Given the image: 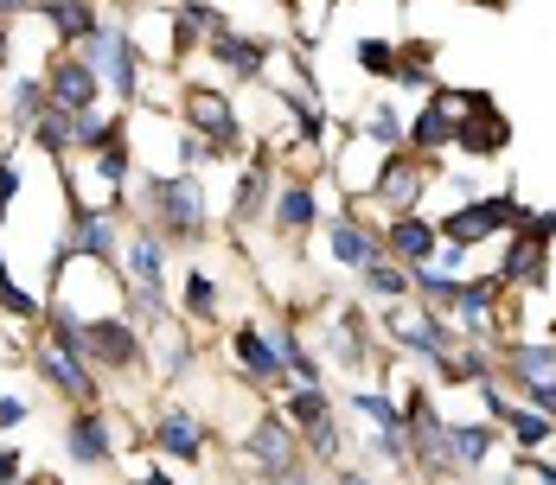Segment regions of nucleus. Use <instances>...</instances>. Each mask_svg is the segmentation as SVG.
Masks as SVG:
<instances>
[{
	"mask_svg": "<svg viewBox=\"0 0 556 485\" xmlns=\"http://www.w3.org/2000/svg\"><path fill=\"white\" fill-rule=\"evenodd\" d=\"M97 173H103V179H128V148H122V141H103V154H97Z\"/></svg>",
	"mask_w": 556,
	"mask_h": 485,
	"instance_id": "72a5a7b5",
	"label": "nucleus"
},
{
	"mask_svg": "<svg viewBox=\"0 0 556 485\" xmlns=\"http://www.w3.org/2000/svg\"><path fill=\"white\" fill-rule=\"evenodd\" d=\"M371 135H378L384 148H396V135H403V128H396V115H390V109H378V115H371Z\"/></svg>",
	"mask_w": 556,
	"mask_h": 485,
	"instance_id": "c9c22d12",
	"label": "nucleus"
},
{
	"mask_svg": "<svg viewBox=\"0 0 556 485\" xmlns=\"http://www.w3.org/2000/svg\"><path fill=\"white\" fill-rule=\"evenodd\" d=\"M480 7H493V13H500V7H511V0H480Z\"/></svg>",
	"mask_w": 556,
	"mask_h": 485,
	"instance_id": "c03bdc74",
	"label": "nucleus"
},
{
	"mask_svg": "<svg viewBox=\"0 0 556 485\" xmlns=\"http://www.w3.org/2000/svg\"><path fill=\"white\" fill-rule=\"evenodd\" d=\"M84 352H97V358H110L115 371H128L135 358H141V345H135V332L122 320H97V326H84Z\"/></svg>",
	"mask_w": 556,
	"mask_h": 485,
	"instance_id": "1a4fd4ad",
	"label": "nucleus"
},
{
	"mask_svg": "<svg viewBox=\"0 0 556 485\" xmlns=\"http://www.w3.org/2000/svg\"><path fill=\"white\" fill-rule=\"evenodd\" d=\"M390 250H396V256H403V263H416V269H422V263H435V224H422V217H396V224H390Z\"/></svg>",
	"mask_w": 556,
	"mask_h": 485,
	"instance_id": "ddd939ff",
	"label": "nucleus"
},
{
	"mask_svg": "<svg viewBox=\"0 0 556 485\" xmlns=\"http://www.w3.org/2000/svg\"><path fill=\"white\" fill-rule=\"evenodd\" d=\"M263 199H269V166L256 161L243 179H237V217L250 224V217H263Z\"/></svg>",
	"mask_w": 556,
	"mask_h": 485,
	"instance_id": "5701e85b",
	"label": "nucleus"
},
{
	"mask_svg": "<svg viewBox=\"0 0 556 485\" xmlns=\"http://www.w3.org/2000/svg\"><path fill=\"white\" fill-rule=\"evenodd\" d=\"M46 20H52L64 39H90V33H97V13H90L84 0H52V7H46Z\"/></svg>",
	"mask_w": 556,
	"mask_h": 485,
	"instance_id": "4be33fe9",
	"label": "nucleus"
},
{
	"mask_svg": "<svg viewBox=\"0 0 556 485\" xmlns=\"http://www.w3.org/2000/svg\"><path fill=\"white\" fill-rule=\"evenodd\" d=\"M333 256L345 263V269H371V263H378V243H371L352 217H339L333 224Z\"/></svg>",
	"mask_w": 556,
	"mask_h": 485,
	"instance_id": "6ab92c4d",
	"label": "nucleus"
},
{
	"mask_svg": "<svg viewBox=\"0 0 556 485\" xmlns=\"http://www.w3.org/2000/svg\"><path fill=\"white\" fill-rule=\"evenodd\" d=\"M135 485H173L167 473H148V480H135Z\"/></svg>",
	"mask_w": 556,
	"mask_h": 485,
	"instance_id": "a19ab883",
	"label": "nucleus"
},
{
	"mask_svg": "<svg viewBox=\"0 0 556 485\" xmlns=\"http://www.w3.org/2000/svg\"><path fill=\"white\" fill-rule=\"evenodd\" d=\"M500 288H505L500 275H486V281H460L447 307H454V314H460V320H467V326H486V314L500 307Z\"/></svg>",
	"mask_w": 556,
	"mask_h": 485,
	"instance_id": "dca6fc26",
	"label": "nucleus"
},
{
	"mask_svg": "<svg viewBox=\"0 0 556 485\" xmlns=\"http://www.w3.org/2000/svg\"><path fill=\"white\" fill-rule=\"evenodd\" d=\"M384 199H396V205H409V199H416V173L403 166V154L384 161Z\"/></svg>",
	"mask_w": 556,
	"mask_h": 485,
	"instance_id": "c756f323",
	"label": "nucleus"
},
{
	"mask_svg": "<svg viewBox=\"0 0 556 485\" xmlns=\"http://www.w3.org/2000/svg\"><path fill=\"white\" fill-rule=\"evenodd\" d=\"M154 447H167V454H179V460H199V454H205V429H199V416H192V409H173V416H161Z\"/></svg>",
	"mask_w": 556,
	"mask_h": 485,
	"instance_id": "9b49d317",
	"label": "nucleus"
},
{
	"mask_svg": "<svg viewBox=\"0 0 556 485\" xmlns=\"http://www.w3.org/2000/svg\"><path fill=\"white\" fill-rule=\"evenodd\" d=\"M505 224H525V205L505 192V199H480V205H467V212H447L442 217V237L447 243H480V237H493V230H505Z\"/></svg>",
	"mask_w": 556,
	"mask_h": 485,
	"instance_id": "f03ea898",
	"label": "nucleus"
},
{
	"mask_svg": "<svg viewBox=\"0 0 556 485\" xmlns=\"http://www.w3.org/2000/svg\"><path fill=\"white\" fill-rule=\"evenodd\" d=\"M186 307H192L199 320H212V307H218V288H212V281H205L199 269L186 275Z\"/></svg>",
	"mask_w": 556,
	"mask_h": 485,
	"instance_id": "7c9ffc66",
	"label": "nucleus"
},
{
	"mask_svg": "<svg viewBox=\"0 0 556 485\" xmlns=\"http://www.w3.org/2000/svg\"><path fill=\"white\" fill-rule=\"evenodd\" d=\"M352 409H358V416H365L378 434H396V429H403V409H396L390 396H352Z\"/></svg>",
	"mask_w": 556,
	"mask_h": 485,
	"instance_id": "bb28decb",
	"label": "nucleus"
},
{
	"mask_svg": "<svg viewBox=\"0 0 556 485\" xmlns=\"http://www.w3.org/2000/svg\"><path fill=\"white\" fill-rule=\"evenodd\" d=\"M505 371L525 383L531 396L538 390H556V345H511L505 352Z\"/></svg>",
	"mask_w": 556,
	"mask_h": 485,
	"instance_id": "6e6552de",
	"label": "nucleus"
},
{
	"mask_svg": "<svg viewBox=\"0 0 556 485\" xmlns=\"http://www.w3.org/2000/svg\"><path fill=\"white\" fill-rule=\"evenodd\" d=\"M46 90L58 97V109H90V103H97V71H90V58H71V64H58Z\"/></svg>",
	"mask_w": 556,
	"mask_h": 485,
	"instance_id": "9d476101",
	"label": "nucleus"
},
{
	"mask_svg": "<svg viewBox=\"0 0 556 485\" xmlns=\"http://www.w3.org/2000/svg\"><path fill=\"white\" fill-rule=\"evenodd\" d=\"M71 454H77V467H103V460H110V429H103V416H77V422H71Z\"/></svg>",
	"mask_w": 556,
	"mask_h": 485,
	"instance_id": "a211bd4d",
	"label": "nucleus"
},
{
	"mask_svg": "<svg viewBox=\"0 0 556 485\" xmlns=\"http://www.w3.org/2000/svg\"><path fill=\"white\" fill-rule=\"evenodd\" d=\"M500 281H544V237L531 230V224H518V243H511V256H505V269H500Z\"/></svg>",
	"mask_w": 556,
	"mask_h": 485,
	"instance_id": "2eb2a0df",
	"label": "nucleus"
},
{
	"mask_svg": "<svg viewBox=\"0 0 556 485\" xmlns=\"http://www.w3.org/2000/svg\"><path fill=\"white\" fill-rule=\"evenodd\" d=\"M26 422V403L20 396H0V429H20Z\"/></svg>",
	"mask_w": 556,
	"mask_h": 485,
	"instance_id": "4c0bfd02",
	"label": "nucleus"
},
{
	"mask_svg": "<svg viewBox=\"0 0 556 485\" xmlns=\"http://www.w3.org/2000/svg\"><path fill=\"white\" fill-rule=\"evenodd\" d=\"M505 422H511V434H518L525 447H538V441H551V434H556V422H551V416H538V409H511Z\"/></svg>",
	"mask_w": 556,
	"mask_h": 485,
	"instance_id": "cd10ccee",
	"label": "nucleus"
},
{
	"mask_svg": "<svg viewBox=\"0 0 556 485\" xmlns=\"http://www.w3.org/2000/svg\"><path fill=\"white\" fill-rule=\"evenodd\" d=\"M128 269H135V281H141V288H161V237H135Z\"/></svg>",
	"mask_w": 556,
	"mask_h": 485,
	"instance_id": "a878e982",
	"label": "nucleus"
},
{
	"mask_svg": "<svg viewBox=\"0 0 556 485\" xmlns=\"http://www.w3.org/2000/svg\"><path fill=\"white\" fill-rule=\"evenodd\" d=\"M243 447H250V460H263V473H288V467H301V460H294V441H288V416L256 422Z\"/></svg>",
	"mask_w": 556,
	"mask_h": 485,
	"instance_id": "0eeeda50",
	"label": "nucleus"
},
{
	"mask_svg": "<svg viewBox=\"0 0 556 485\" xmlns=\"http://www.w3.org/2000/svg\"><path fill=\"white\" fill-rule=\"evenodd\" d=\"M33 485H52V480H33Z\"/></svg>",
	"mask_w": 556,
	"mask_h": 485,
	"instance_id": "49530a36",
	"label": "nucleus"
},
{
	"mask_svg": "<svg viewBox=\"0 0 556 485\" xmlns=\"http://www.w3.org/2000/svg\"><path fill=\"white\" fill-rule=\"evenodd\" d=\"M71 115H77V109H46V115L33 122V135H39L46 154H64V148H71Z\"/></svg>",
	"mask_w": 556,
	"mask_h": 485,
	"instance_id": "393cba45",
	"label": "nucleus"
},
{
	"mask_svg": "<svg viewBox=\"0 0 556 485\" xmlns=\"http://www.w3.org/2000/svg\"><path fill=\"white\" fill-rule=\"evenodd\" d=\"M90 71L110 84L115 97H135V46L122 33H110V26L90 33Z\"/></svg>",
	"mask_w": 556,
	"mask_h": 485,
	"instance_id": "7ed1b4c3",
	"label": "nucleus"
},
{
	"mask_svg": "<svg viewBox=\"0 0 556 485\" xmlns=\"http://www.w3.org/2000/svg\"><path fill=\"white\" fill-rule=\"evenodd\" d=\"M39 103H46V84H20L13 90V115L20 122H39Z\"/></svg>",
	"mask_w": 556,
	"mask_h": 485,
	"instance_id": "f704fd0d",
	"label": "nucleus"
},
{
	"mask_svg": "<svg viewBox=\"0 0 556 485\" xmlns=\"http://www.w3.org/2000/svg\"><path fill=\"white\" fill-rule=\"evenodd\" d=\"M13 192H20V173H13V161H0V217L13 205Z\"/></svg>",
	"mask_w": 556,
	"mask_h": 485,
	"instance_id": "e433bc0d",
	"label": "nucleus"
},
{
	"mask_svg": "<svg viewBox=\"0 0 556 485\" xmlns=\"http://www.w3.org/2000/svg\"><path fill=\"white\" fill-rule=\"evenodd\" d=\"M365 288H371V294H390V301H403V294H409V275L390 269V263H371V269H365Z\"/></svg>",
	"mask_w": 556,
	"mask_h": 485,
	"instance_id": "c85d7f7f",
	"label": "nucleus"
},
{
	"mask_svg": "<svg viewBox=\"0 0 556 485\" xmlns=\"http://www.w3.org/2000/svg\"><path fill=\"white\" fill-rule=\"evenodd\" d=\"M39 371L64 390V396H77V403H90L97 396V378L84 371V358H77V345H64V339H52V345H39Z\"/></svg>",
	"mask_w": 556,
	"mask_h": 485,
	"instance_id": "423d86ee",
	"label": "nucleus"
},
{
	"mask_svg": "<svg viewBox=\"0 0 556 485\" xmlns=\"http://www.w3.org/2000/svg\"><path fill=\"white\" fill-rule=\"evenodd\" d=\"M0 307H7L13 320H33V294H26V288H13V275H7V256H0Z\"/></svg>",
	"mask_w": 556,
	"mask_h": 485,
	"instance_id": "2f4dec72",
	"label": "nucleus"
},
{
	"mask_svg": "<svg viewBox=\"0 0 556 485\" xmlns=\"http://www.w3.org/2000/svg\"><path fill=\"white\" fill-rule=\"evenodd\" d=\"M230 345H237V365H243V378L269 383V378L281 371V352L263 339V332H256V326H237V339H230Z\"/></svg>",
	"mask_w": 556,
	"mask_h": 485,
	"instance_id": "f8f14e48",
	"label": "nucleus"
},
{
	"mask_svg": "<svg viewBox=\"0 0 556 485\" xmlns=\"http://www.w3.org/2000/svg\"><path fill=\"white\" fill-rule=\"evenodd\" d=\"M358 64H365L371 77H396V52H390L384 39H365V46H358Z\"/></svg>",
	"mask_w": 556,
	"mask_h": 485,
	"instance_id": "473e14b6",
	"label": "nucleus"
},
{
	"mask_svg": "<svg viewBox=\"0 0 556 485\" xmlns=\"http://www.w3.org/2000/svg\"><path fill=\"white\" fill-rule=\"evenodd\" d=\"M212 58H224L237 77H256V71H263V46H256V39H230L224 26L212 33Z\"/></svg>",
	"mask_w": 556,
	"mask_h": 485,
	"instance_id": "aec40b11",
	"label": "nucleus"
},
{
	"mask_svg": "<svg viewBox=\"0 0 556 485\" xmlns=\"http://www.w3.org/2000/svg\"><path fill=\"white\" fill-rule=\"evenodd\" d=\"M276 224L281 230H307V224H314V192H307V186H288L276 199Z\"/></svg>",
	"mask_w": 556,
	"mask_h": 485,
	"instance_id": "b1692460",
	"label": "nucleus"
},
{
	"mask_svg": "<svg viewBox=\"0 0 556 485\" xmlns=\"http://www.w3.org/2000/svg\"><path fill=\"white\" fill-rule=\"evenodd\" d=\"M0 52H7V39H0ZM0 64H7V58H0Z\"/></svg>",
	"mask_w": 556,
	"mask_h": 485,
	"instance_id": "a18cd8bd",
	"label": "nucleus"
},
{
	"mask_svg": "<svg viewBox=\"0 0 556 485\" xmlns=\"http://www.w3.org/2000/svg\"><path fill=\"white\" fill-rule=\"evenodd\" d=\"M339 485H371V480H358V473H339Z\"/></svg>",
	"mask_w": 556,
	"mask_h": 485,
	"instance_id": "79ce46f5",
	"label": "nucleus"
},
{
	"mask_svg": "<svg viewBox=\"0 0 556 485\" xmlns=\"http://www.w3.org/2000/svg\"><path fill=\"white\" fill-rule=\"evenodd\" d=\"M148 205L173 237H205V192L192 179H148Z\"/></svg>",
	"mask_w": 556,
	"mask_h": 485,
	"instance_id": "f257e3e1",
	"label": "nucleus"
},
{
	"mask_svg": "<svg viewBox=\"0 0 556 485\" xmlns=\"http://www.w3.org/2000/svg\"><path fill=\"white\" fill-rule=\"evenodd\" d=\"M269 485H314V480H307L301 467H288V473H269Z\"/></svg>",
	"mask_w": 556,
	"mask_h": 485,
	"instance_id": "ea45409f",
	"label": "nucleus"
},
{
	"mask_svg": "<svg viewBox=\"0 0 556 485\" xmlns=\"http://www.w3.org/2000/svg\"><path fill=\"white\" fill-rule=\"evenodd\" d=\"M20 7H26V0H0V13H20Z\"/></svg>",
	"mask_w": 556,
	"mask_h": 485,
	"instance_id": "37998d69",
	"label": "nucleus"
},
{
	"mask_svg": "<svg viewBox=\"0 0 556 485\" xmlns=\"http://www.w3.org/2000/svg\"><path fill=\"white\" fill-rule=\"evenodd\" d=\"M71 250H77V256H97V263H103V256L115 250V230H110V217H97V212H77V237H71Z\"/></svg>",
	"mask_w": 556,
	"mask_h": 485,
	"instance_id": "412c9836",
	"label": "nucleus"
},
{
	"mask_svg": "<svg viewBox=\"0 0 556 485\" xmlns=\"http://www.w3.org/2000/svg\"><path fill=\"white\" fill-rule=\"evenodd\" d=\"M20 480V454H13V447H0V485H13Z\"/></svg>",
	"mask_w": 556,
	"mask_h": 485,
	"instance_id": "58836bf2",
	"label": "nucleus"
},
{
	"mask_svg": "<svg viewBox=\"0 0 556 485\" xmlns=\"http://www.w3.org/2000/svg\"><path fill=\"white\" fill-rule=\"evenodd\" d=\"M486 454H493V429H473V422L447 429V467L473 473V467H486Z\"/></svg>",
	"mask_w": 556,
	"mask_h": 485,
	"instance_id": "f3484780",
	"label": "nucleus"
},
{
	"mask_svg": "<svg viewBox=\"0 0 556 485\" xmlns=\"http://www.w3.org/2000/svg\"><path fill=\"white\" fill-rule=\"evenodd\" d=\"M505 141H511V128H505V109L480 103V109H460V128H454V148H467L473 161H493Z\"/></svg>",
	"mask_w": 556,
	"mask_h": 485,
	"instance_id": "20e7f679",
	"label": "nucleus"
},
{
	"mask_svg": "<svg viewBox=\"0 0 556 485\" xmlns=\"http://www.w3.org/2000/svg\"><path fill=\"white\" fill-rule=\"evenodd\" d=\"M288 429H301L320 454H333V409H327L320 383H301V390L288 396Z\"/></svg>",
	"mask_w": 556,
	"mask_h": 485,
	"instance_id": "39448f33",
	"label": "nucleus"
},
{
	"mask_svg": "<svg viewBox=\"0 0 556 485\" xmlns=\"http://www.w3.org/2000/svg\"><path fill=\"white\" fill-rule=\"evenodd\" d=\"M186 122L205 128L212 141H237V115H230V103L212 97V90H192V97H186Z\"/></svg>",
	"mask_w": 556,
	"mask_h": 485,
	"instance_id": "4468645a",
	"label": "nucleus"
}]
</instances>
